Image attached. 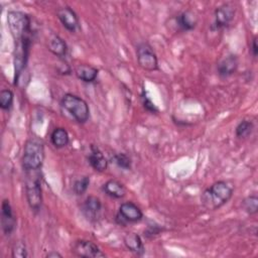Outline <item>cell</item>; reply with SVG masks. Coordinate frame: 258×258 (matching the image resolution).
I'll list each match as a JSON object with an SVG mask.
<instances>
[{
  "label": "cell",
  "instance_id": "obj_27",
  "mask_svg": "<svg viewBox=\"0 0 258 258\" xmlns=\"http://www.w3.org/2000/svg\"><path fill=\"white\" fill-rule=\"evenodd\" d=\"M140 99H141V102H142V105L144 107V109L150 113H158V109L157 107L153 104V102L151 101V99L149 98V96L147 95V92L145 91V89H142V92H141V95H140Z\"/></svg>",
  "mask_w": 258,
  "mask_h": 258
},
{
  "label": "cell",
  "instance_id": "obj_10",
  "mask_svg": "<svg viewBox=\"0 0 258 258\" xmlns=\"http://www.w3.org/2000/svg\"><path fill=\"white\" fill-rule=\"evenodd\" d=\"M102 211V203L99 198L95 196L88 197L82 205V213L90 222H96Z\"/></svg>",
  "mask_w": 258,
  "mask_h": 258
},
{
  "label": "cell",
  "instance_id": "obj_20",
  "mask_svg": "<svg viewBox=\"0 0 258 258\" xmlns=\"http://www.w3.org/2000/svg\"><path fill=\"white\" fill-rule=\"evenodd\" d=\"M50 141L52 145L56 148L66 147L70 142V136L68 131L62 127H57L53 129L50 134Z\"/></svg>",
  "mask_w": 258,
  "mask_h": 258
},
{
  "label": "cell",
  "instance_id": "obj_9",
  "mask_svg": "<svg viewBox=\"0 0 258 258\" xmlns=\"http://www.w3.org/2000/svg\"><path fill=\"white\" fill-rule=\"evenodd\" d=\"M215 21H214V27L216 29H222L232 22L235 16V8L229 3L222 4L221 6L217 7L214 13Z\"/></svg>",
  "mask_w": 258,
  "mask_h": 258
},
{
  "label": "cell",
  "instance_id": "obj_15",
  "mask_svg": "<svg viewBox=\"0 0 258 258\" xmlns=\"http://www.w3.org/2000/svg\"><path fill=\"white\" fill-rule=\"evenodd\" d=\"M88 161L90 165L99 172H103L108 167V160L103 152L96 145L90 146V152L88 154Z\"/></svg>",
  "mask_w": 258,
  "mask_h": 258
},
{
  "label": "cell",
  "instance_id": "obj_28",
  "mask_svg": "<svg viewBox=\"0 0 258 258\" xmlns=\"http://www.w3.org/2000/svg\"><path fill=\"white\" fill-rule=\"evenodd\" d=\"M162 231H163V228L160 227L159 225L151 224V225H148L146 230L144 231V236L147 238H152L154 236H157Z\"/></svg>",
  "mask_w": 258,
  "mask_h": 258
},
{
  "label": "cell",
  "instance_id": "obj_23",
  "mask_svg": "<svg viewBox=\"0 0 258 258\" xmlns=\"http://www.w3.org/2000/svg\"><path fill=\"white\" fill-rule=\"evenodd\" d=\"M112 161L119 168H122L124 170L131 169V165H132L131 158L125 153H116V154H114V156L112 157Z\"/></svg>",
  "mask_w": 258,
  "mask_h": 258
},
{
  "label": "cell",
  "instance_id": "obj_21",
  "mask_svg": "<svg viewBox=\"0 0 258 258\" xmlns=\"http://www.w3.org/2000/svg\"><path fill=\"white\" fill-rule=\"evenodd\" d=\"M254 129V124L250 120H242L235 129L236 136L238 138H246L248 137Z\"/></svg>",
  "mask_w": 258,
  "mask_h": 258
},
{
  "label": "cell",
  "instance_id": "obj_12",
  "mask_svg": "<svg viewBox=\"0 0 258 258\" xmlns=\"http://www.w3.org/2000/svg\"><path fill=\"white\" fill-rule=\"evenodd\" d=\"M56 15L66 29H68L71 32H74L78 29L79 24H80L79 17L77 15V13L71 7L64 6V7L57 9Z\"/></svg>",
  "mask_w": 258,
  "mask_h": 258
},
{
  "label": "cell",
  "instance_id": "obj_29",
  "mask_svg": "<svg viewBox=\"0 0 258 258\" xmlns=\"http://www.w3.org/2000/svg\"><path fill=\"white\" fill-rule=\"evenodd\" d=\"M251 53L254 57L257 56L258 53V45H257V36H254L251 43Z\"/></svg>",
  "mask_w": 258,
  "mask_h": 258
},
{
  "label": "cell",
  "instance_id": "obj_2",
  "mask_svg": "<svg viewBox=\"0 0 258 258\" xmlns=\"http://www.w3.org/2000/svg\"><path fill=\"white\" fill-rule=\"evenodd\" d=\"M44 160V146L41 140L37 138L28 139L23 148L22 167L24 171L41 170Z\"/></svg>",
  "mask_w": 258,
  "mask_h": 258
},
{
  "label": "cell",
  "instance_id": "obj_13",
  "mask_svg": "<svg viewBox=\"0 0 258 258\" xmlns=\"http://www.w3.org/2000/svg\"><path fill=\"white\" fill-rule=\"evenodd\" d=\"M198 16L192 10H185L174 18V24L179 31H190L198 24Z\"/></svg>",
  "mask_w": 258,
  "mask_h": 258
},
{
  "label": "cell",
  "instance_id": "obj_30",
  "mask_svg": "<svg viewBox=\"0 0 258 258\" xmlns=\"http://www.w3.org/2000/svg\"><path fill=\"white\" fill-rule=\"evenodd\" d=\"M57 257H61V254H59L58 252L56 251H51L49 253L46 254V258H57Z\"/></svg>",
  "mask_w": 258,
  "mask_h": 258
},
{
  "label": "cell",
  "instance_id": "obj_25",
  "mask_svg": "<svg viewBox=\"0 0 258 258\" xmlns=\"http://www.w3.org/2000/svg\"><path fill=\"white\" fill-rule=\"evenodd\" d=\"M89 184H90V177L89 176H83V177L77 179L74 182V185H73L74 192L78 196L84 195L87 191V189L89 187Z\"/></svg>",
  "mask_w": 258,
  "mask_h": 258
},
{
  "label": "cell",
  "instance_id": "obj_22",
  "mask_svg": "<svg viewBox=\"0 0 258 258\" xmlns=\"http://www.w3.org/2000/svg\"><path fill=\"white\" fill-rule=\"evenodd\" d=\"M242 207L244 211L249 215H254L258 211V198L256 195H251L246 197L242 202Z\"/></svg>",
  "mask_w": 258,
  "mask_h": 258
},
{
  "label": "cell",
  "instance_id": "obj_26",
  "mask_svg": "<svg viewBox=\"0 0 258 258\" xmlns=\"http://www.w3.org/2000/svg\"><path fill=\"white\" fill-rule=\"evenodd\" d=\"M11 256L13 258H26L27 257L26 245L23 241L19 240L14 243L12 250H11Z\"/></svg>",
  "mask_w": 258,
  "mask_h": 258
},
{
  "label": "cell",
  "instance_id": "obj_24",
  "mask_svg": "<svg viewBox=\"0 0 258 258\" xmlns=\"http://www.w3.org/2000/svg\"><path fill=\"white\" fill-rule=\"evenodd\" d=\"M14 95L11 90L4 89L0 92V108L2 110H9L13 104Z\"/></svg>",
  "mask_w": 258,
  "mask_h": 258
},
{
  "label": "cell",
  "instance_id": "obj_4",
  "mask_svg": "<svg viewBox=\"0 0 258 258\" xmlns=\"http://www.w3.org/2000/svg\"><path fill=\"white\" fill-rule=\"evenodd\" d=\"M25 195L29 208L33 212H38L42 205L41 170L25 171Z\"/></svg>",
  "mask_w": 258,
  "mask_h": 258
},
{
  "label": "cell",
  "instance_id": "obj_6",
  "mask_svg": "<svg viewBox=\"0 0 258 258\" xmlns=\"http://www.w3.org/2000/svg\"><path fill=\"white\" fill-rule=\"evenodd\" d=\"M137 62L139 67L145 71L153 72L158 70V60L157 56L152 49V47L146 43L141 42L136 47Z\"/></svg>",
  "mask_w": 258,
  "mask_h": 258
},
{
  "label": "cell",
  "instance_id": "obj_16",
  "mask_svg": "<svg viewBox=\"0 0 258 258\" xmlns=\"http://www.w3.org/2000/svg\"><path fill=\"white\" fill-rule=\"evenodd\" d=\"M123 242H124V245L126 246V248L130 252H132L138 256L143 255L145 249H144L142 239L138 234H136L134 232H129V233L125 234V236L123 238Z\"/></svg>",
  "mask_w": 258,
  "mask_h": 258
},
{
  "label": "cell",
  "instance_id": "obj_19",
  "mask_svg": "<svg viewBox=\"0 0 258 258\" xmlns=\"http://www.w3.org/2000/svg\"><path fill=\"white\" fill-rule=\"evenodd\" d=\"M47 48L51 53H53L55 56H58V57L66 56L68 51V45L66 41L61 37L55 34H52L48 38Z\"/></svg>",
  "mask_w": 258,
  "mask_h": 258
},
{
  "label": "cell",
  "instance_id": "obj_17",
  "mask_svg": "<svg viewBox=\"0 0 258 258\" xmlns=\"http://www.w3.org/2000/svg\"><path fill=\"white\" fill-rule=\"evenodd\" d=\"M102 190L109 197L113 199H122L126 195V188L123 183L116 179L107 180L103 186Z\"/></svg>",
  "mask_w": 258,
  "mask_h": 258
},
{
  "label": "cell",
  "instance_id": "obj_3",
  "mask_svg": "<svg viewBox=\"0 0 258 258\" xmlns=\"http://www.w3.org/2000/svg\"><path fill=\"white\" fill-rule=\"evenodd\" d=\"M7 23L14 41L32 37L31 18L27 13L18 10H9L7 12Z\"/></svg>",
  "mask_w": 258,
  "mask_h": 258
},
{
  "label": "cell",
  "instance_id": "obj_1",
  "mask_svg": "<svg viewBox=\"0 0 258 258\" xmlns=\"http://www.w3.org/2000/svg\"><path fill=\"white\" fill-rule=\"evenodd\" d=\"M234 194V187L226 180H218L207 187L202 196L201 203L209 211H215L227 204Z\"/></svg>",
  "mask_w": 258,
  "mask_h": 258
},
{
  "label": "cell",
  "instance_id": "obj_8",
  "mask_svg": "<svg viewBox=\"0 0 258 258\" xmlns=\"http://www.w3.org/2000/svg\"><path fill=\"white\" fill-rule=\"evenodd\" d=\"M73 253L78 257L99 258L105 257V253L92 241L79 240L73 246Z\"/></svg>",
  "mask_w": 258,
  "mask_h": 258
},
{
  "label": "cell",
  "instance_id": "obj_14",
  "mask_svg": "<svg viewBox=\"0 0 258 258\" xmlns=\"http://www.w3.org/2000/svg\"><path fill=\"white\" fill-rule=\"evenodd\" d=\"M239 66V59L236 54L230 53L224 56L217 66L218 75L222 78H227L236 73Z\"/></svg>",
  "mask_w": 258,
  "mask_h": 258
},
{
  "label": "cell",
  "instance_id": "obj_18",
  "mask_svg": "<svg viewBox=\"0 0 258 258\" xmlns=\"http://www.w3.org/2000/svg\"><path fill=\"white\" fill-rule=\"evenodd\" d=\"M75 74L79 80L85 83H92L97 79L99 70L91 64L83 63V64H79L76 68Z\"/></svg>",
  "mask_w": 258,
  "mask_h": 258
},
{
  "label": "cell",
  "instance_id": "obj_11",
  "mask_svg": "<svg viewBox=\"0 0 258 258\" xmlns=\"http://www.w3.org/2000/svg\"><path fill=\"white\" fill-rule=\"evenodd\" d=\"M1 226L5 235H10L16 226V218L8 200H3L1 205Z\"/></svg>",
  "mask_w": 258,
  "mask_h": 258
},
{
  "label": "cell",
  "instance_id": "obj_7",
  "mask_svg": "<svg viewBox=\"0 0 258 258\" xmlns=\"http://www.w3.org/2000/svg\"><path fill=\"white\" fill-rule=\"evenodd\" d=\"M143 218V213L140 208L132 202H125L120 205L119 212L116 216L118 224L125 226L128 223H137Z\"/></svg>",
  "mask_w": 258,
  "mask_h": 258
},
{
  "label": "cell",
  "instance_id": "obj_5",
  "mask_svg": "<svg viewBox=\"0 0 258 258\" xmlns=\"http://www.w3.org/2000/svg\"><path fill=\"white\" fill-rule=\"evenodd\" d=\"M60 105L71 116H73V118L77 122L84 124L89 120V117H90L89 105L81 97L71 93L64 94L63 97L61 98Z\"/></svg>",
  "mask_w": 258,
  "mask_h": 258
}]
</instances>
